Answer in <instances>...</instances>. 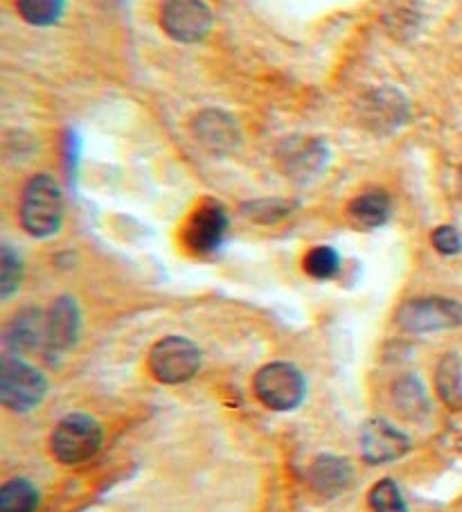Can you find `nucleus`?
Masks as SVG:
<instances>
[{"label":"nucleus","mask_w":462,"mask_h":512,"mask_svg":"<svg viewBox=\"0 0 462 512\" xmlns=\"http://www.w3.org/2000/svg\"><path fill=\"white\" fill-rule=\"evenodd\" d=\"M21 224L32 237L55 235L64 222V194L48 174L32 176L23 188Z\"/></svg>","instance_id":"obj_1"},{"label":"nucleus","mask_w":462,"mask_h":512,"mask_svg":"<svg viewBox=\"0 0 462 512\" xmlns=\"http://www.w3.org/2000/svg\"><path fill=\"white\" fill-rule=\"evenodd\" d=\"M102 427L86 413H70L61 418L50 434V454L61 465H82L100 452Z\"/></svg>","instance_id":"obj_2"},{"label":"nucleus","mask_w":462,"mask_h":512,"mask_svg":"<svg viewBox=\"0 0 462 512\" xmlns=\"http://www.w3.org/2000/svg\"><path fill=\"white\" fill-rule=\"evenodd\" d=\"M48 393V379L41 370L16 355L0 361V402L12 413H28L43 402Z\"/></svg>","instance_id":"obj_3"},{"label":"nucleus","mask_w":462,"mask_h":512,"mask_svg":"<svg viewBox=\"0 0 462 512\" xmlns=\"http://www.w3.org/2000/svg\"><path fill=\"white\" fill-rule=\"evenodd\" d=\"M255 397L271 411H293L305 400L307 384L300 370L287 361H273L255 373Z\"/></svg>","instance_id":"obj_4"},{"label":"nucleus","mask_w":462,"mask_h":512,"mask_svg":"<svg viewBox=\"0 0 462 512\" xmlns=\"http://www.w3.org/2000/svg\"><path fill=\"white\" fill-rule=\"evenodd\" d=\"M147 368L156 382L167 386L185 384L199 373L201 352L190 339L165 337L149 350Z\"/></svg>","instance_id":"obj_5"},{"label":"nucleus","mask_w":462,"mask_h":512,"mask_svg":"<svg viewBox=\"0 0 462 512\" xmlns=\"http://www.w3.org/2000/svg\"><path fill=\"white\" fill-rule=\"evenodd\" d=\"M399 328L406 332L424 334L440 332L462 325V303L449 298H417L408 300L397 312Z\"/></svg>","instance_id":"obj_6"},{"label":"nucleus","mask_w":462,"mask_h":512,"mask_svg":"<svg viewBox=\"0 0 462 512\" xmlns=\"http://www.w3.org/2000/svg\"><path fill=\"white\" fill-rule=\"evenodd\" d=\"M161 28L179 43H197L208 37L212 12L206 0H163Z\"/></svg>","instance_id":"obj_7"},{"label":"nucleus","mask_w":462,"mask_h":512,"mask_svg":"<svg viewBox=\"0 0 462 512\" xmlns=\"http://www.w3.org/2000/svg\"><path fill=\"white\" fill-rule=\"evenodd\" d=\"M228 231V215L224 206L215 201H206L194 210L183 231L185 246L197 255H208L217 251Z\"/></svg>","instance_id":"obj_8"},{"label":"nucleus","mask_w":462,"mask_h":512,"mask_svg":"<svg viewBox=\"0 0 462 512\" xmlns=\"http://www.w3.org/2000/svg\"><path fill=\"white\" fill-rule=\"evenodd\" d=\"M5 348L10 355H32L48 348V314L37 307H25L16 312L5 325Z\"/></svg>","instance_id":"obj_9"},{"label":"nucleus","mask_w":462,"mask_h":512,"mask_svg":"<svg viewBox=\"0 0 462 512\" xmlns=\"http://www.w3.org/2000/svg\"><path fill=\"white\" fill-rule=\"evenodd\" d=\"M408 449H411L408 436L384 418H372L361 429V456L370 465L397 461Z\"/></svg>","instance_id":"obj_10"},{"label":"nucleus","mask_w":462,"mask_h":512,"mask_svg":"<svg viewBox=\"0 0 462 512\" xmlns=\"http://www.w3.org/2000/svg\"><path fill=\"white\" fill-rule=\"evenodd\" d=\"M82 316L79 307L70 296H61L52 303L48 312V348L50 355H64L79 339Z\"/></svg>","instance_id":"obj_11"},{"label":"nucleus","mask_w":462,"mask_h":512,"mask_svg":"<svg viewBox=\"0 0 462 512\" xmlns=\"http://www.w3.org/2000/svg\"><path fill=\"white\" fill-rule=\"evenodd\" d=\"M361 111L366 127L375 129L377 134H386V131L397 129L406 120L408 104L395 88H379V91H372L363 100Z\"/></svg>","instance_id":"obj_12"},{"label":"nucleus","mask_w":462,"mask_h":512,"mask_svg":"<svg viewBox=\"0 0 462 512\" xmlns=\"http://www.w3.org/2000/svg\"><path fill=\"white\" fill-rule=\"evenodd\" d=\"M192 131L203 147H208L215 154L233 152L239 145L237 122L226 116L224 111H203L192 122Z\"/></svg>","instance_id":"obj_13"},{"label":"nucleus","mask_w":462,"mask_h":512,"mask_svg":"<svg viewBox=\"0 0 462 512\" xmlns=\"http://www.w3.org/2000/svg\"><path fill=\"white\" fill-rule=\"evenodd\" d=\"M354 479V470L348 458L318 456L307 472V483L321 497H336Z\"/></svg>","instance_id":"obj_14"},{"label":"nucleus","mask_w":462,"mask_h":512,"mask_svg":"<svg viewBox=\"0 0 462 512\" xmlns=\"http://www.w3.org/2000/svg\"><path fill=\"white\" fill-rule=\"evenodd\" d=\"M350 222L357 228H379L390 217V199L386 192L368 190L354 197L348 206Z\"/></svg>","instance_id":"obj_15"},{"label":"nucleus","mask_w":462,"mask_h":512,"mask_svg":"<svg viewBox=\"0 0 462 512\" xmlns=\"http://www.w3.org/2000/svg\"><path fill=\"white\" fill-rule=\"evenodd\" d=\"M395 409L406 418L422 420L429 413V397L415 377H402L393 388Z\"/></svg>","instance_id":"obj_16"},{"label":"nucleus","mask_w":462,"mask_h":512,"mask_svg":"<svg viewBox=\"0 0 462 512\" xmlns=\"http://www.w3.org/2000/svg\"><path fill=\"white\" fill-rule=\"evenodd\" d=\"M39 492L28 479H10L0 488V512H34Z\"/></svg>","instance_id":"obj_17"},{"label":"nucleus","mask_w":462,"mask_h":512,"mask_svg":"<svg viewBox=\"0 0 462 512\" xmlns=\"http://www.w3.org/2000/svg\"><path fill=\"white\" fill-rule=\"evenodd\" d=\"M435 386L444 404H449L451 409H462V366L458 357L449 355L440 361Z\"/></svg>","instance_id":"obj_18"},{"label":"nucleus","mask_w":462,"mask_h":512,"mask_svg":"<svg viewBox=\"0 0 462 512\" xmlns=\"http://www.w3.org/2000/svg\"><path fill=\"white\" fill-rule=\"evenodd\" d=\"M66 10V0H16V12L21 19L37 28L55 25Z\"/></svg>","instance_id":"obj_19"},{"label":"nucleus","mask_w":462,"mask_h":512,"mask_svg":"<svg viewBox=\"0 0 462 512\" xmlns=\"http://www.w3.org/2000/svg\"><path fill=\"white\" fill-rule=\"evenodd\" d=\"M368 506L372 512H408L402 490L393 479H381L368 492Z\"/></svg>","instance_id":"obj_20"},{"label":"nucleus","mask_w":462,"mask_h":512,"mask_svg":"<svg viewBox=\"0 0 462 512\" xmlns=\"http://www.w3.org/2000/svg\"><path fill=\"white\" fill-rule=\"evenodd\" d=\"M302 267H305V273H309L316 280H330L339 273L341 258L332 246H316V249L305 255Z\"/></svg>","instance_id":"obj_21"},{"label":"nucleus","mask_w":462,"mask_h":512,"mask_svg":"<svg viewBox=\"0 0 462 512\" xmlns=\"http://www.w3.org/2000/svg\"><path fill=\"white\" fill-rule=\"evenodd\" d=\"M23 278V262L10 244L3 246L0 251V296L10 298L21 285Z\"/></svg>","instance_id":"obj_22"},{"label":"nucleus","mask_w":462,"mask_h":512,"mask_svg":"<svg viewBox=\"0 0 462 512\" xmlns=\"http://www.w3.org/2000/svg\"><path fill=\"white\" fill-rule=\"evenodd\" d=\"M291 210L289 203L284 201H257L251 203V206L244 208V213L255 219V222H262V224H271V222H278L284 215H287Z\"/></svg>","instance_id":"obj_23"},{"label":"nucleus","mask_w":462,"mask_h":512,"mask_svg":"<svg viewBox=\"0 0 462 512\" xmlns=\"http://www.w3.org/2000/svg\"><path fill=\"white\" fill-rule=\"evenodd\" d=\"M431 242L435 246V251L442 255H458L462 251V235L458 233V228L453 226L435 228Z\"/></svg>","instance_id":"obj_24"},{"label":"nucleus","mask_w":462,"mask_h":512,"mask_svg":"<svg viewBox=\"0 0 462 512\" xmlns=\"http://www.w3.org/2000/svg\"><path fill=\"white\" fill-rule=\"evenodd\" d=\"M458 190H460V197H462V167H460V174H458Z\"/></svg>","instance_id":"obj_25"},{"label":"nucleus","mask_w":462,"mask_h":512,"mask_svg":"<svg viewBox=\"0 0 462 512\" xmlns=\"http://www.w3.org/2000/svg\"><path fill=\"white\" fill-rule=\"evenodd\" d=\"M460 449H462V440H460Z\"/></svg>","instance_id":"obj_26"}]
</instances>
